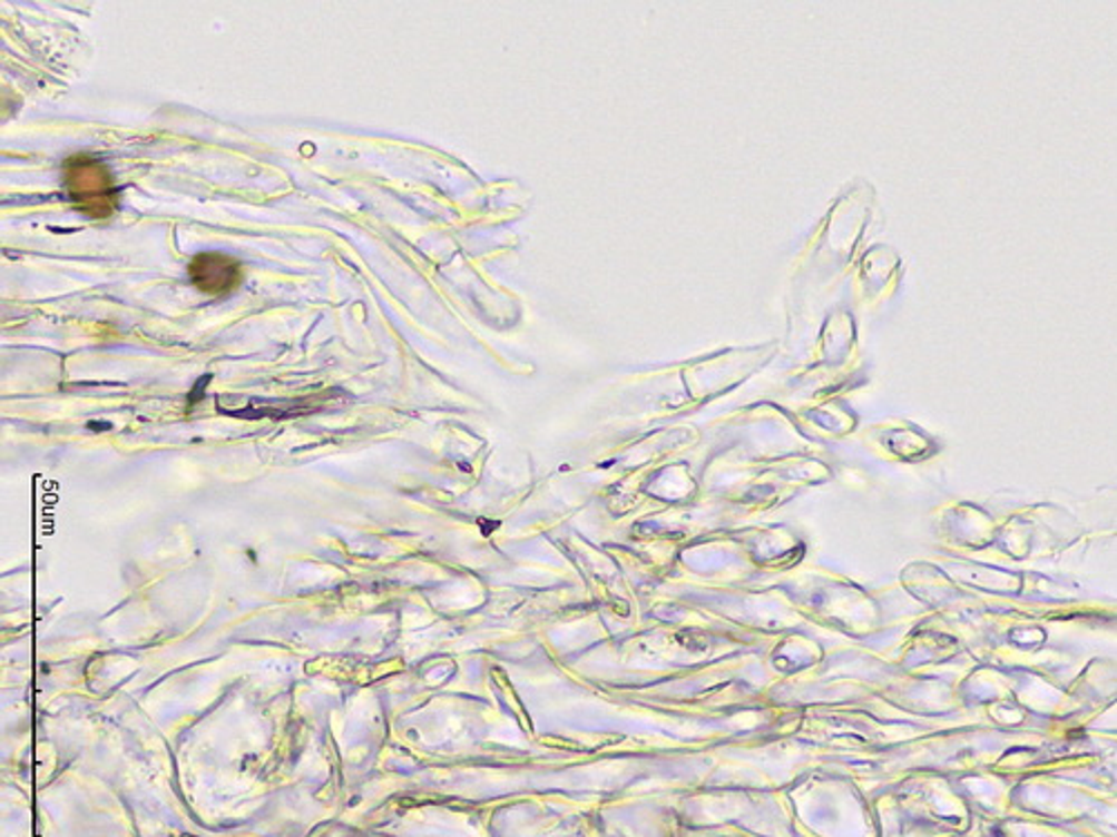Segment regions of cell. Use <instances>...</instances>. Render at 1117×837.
<instances>
[{
  "instance_id": "7a4b0ae2",
  "label": "cell",
  "mask_w": 1117,
  "mask_h": 837,
  "mask_svg": "<svg viewBox=\"0 0 1117 837\" xmlns=\"http://www.w3.org/2000/svg\"><path fill=\"white\" fill-rule=\"evenodd\" d=\"M190 282L206 295H226L235 291L244 275L242 264L222 253H202L188 266Z\"/></svg>"
},
{
  "instance_id": "6da1fadb",
  "label": "cell",
  "mask_w": 1117,
  "mask_h": 837,
  "mask_svg": "<svg viewBox=\"0 0 1117 837\" xmlns=\"http://www.w3.org/2000/svg\"><path fill=\"white\" fill-rule=\"evenodd\" d=\"M63 181L72 204L97 219L110 217L117 201V186L108 166L88 155H75L63 166Z\"/></svg>"
}]
</instances>
